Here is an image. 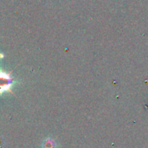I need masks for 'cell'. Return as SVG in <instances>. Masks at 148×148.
I'll return each mask as SVG.
<instances>
[{
  "mask_svg": "<svg viewBox=\"0 0 148 148\" xmlns=\"http://www.w3.org/2000/svg\"><path fill=\"white\" fill-rule=\"evenodd\" d=\"M12 72H5L0 70V94L3 92H12L13 79L11 77Z\"/></svg>",
  "mask_w": 148,
  "mask_h": 148,
  "instance_id": "1",
  "label": "cell"
}]
</instances>
